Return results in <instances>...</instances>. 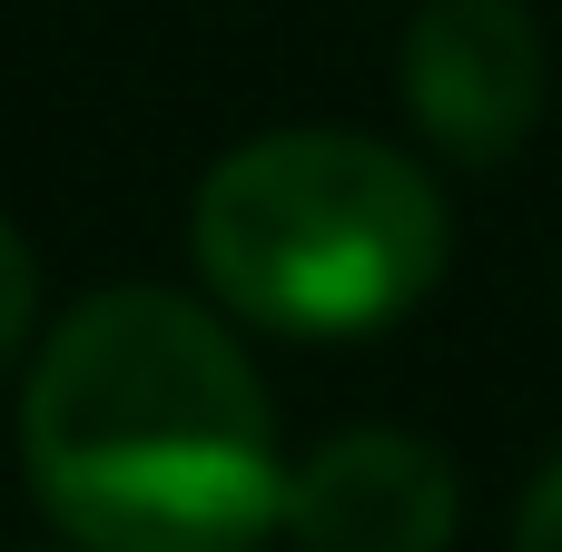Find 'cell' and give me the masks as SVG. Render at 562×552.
Returning a JSON list of instances; mask_svg holds the SVG:
<instances>
[{
  "mask_svg": "<svg viewBox=\"0 0 562 552\" xmlns=\"http://www.w3.org/2000/svg\"><path fill=\"white\" fill-rule=\"evenodd\" d=\"M20 464L79 552H247L286 504L267 385L178 286H99L30 346Z\"/></svg>",
  "mask_w": 562,
  "mask_h": 552,
  "instance_id": "6da1fadb",
  "label": "cell"
},
{
  "mask_svg": "<svg viewBox=\"0 0 562 552\" xmlns=\"http://www.w3.org/2000/svg\"><path fill=\"white\" fill-rule=\"evenodd\" d=\"M198 277L267 336H385L454 257L445 188L366 128L237 138L188 198Z\"/></svg>",
  "mask_w": 562,
  "mask_h": 552,
  "instance_id": "7a4b0ae2",
  "label": "cell"
},
{
  "mask_svg": "<svg viewBox=\"0 0 562 552\" xmlns=\"http://www.w3.org/2000/svg\"><path fill=\"white\" fill-rule=\"evenodd\" d=\"M40 346V257H30V237L0 217V385H10V365Z\"/></svg>",
  "mask_w": 562,
  "mask_h": 552,
  "instance_id": "5b68a950",
  "label": "cell"
},
{
  "mask_svg": "<svg viewBox=\"0 0 562 552\" xmlns=\"http://www.w3.org/2000/svg\"><path fill=\"white\" fill-rule=\"evenodd\" d=\"M514 552H562V454L524 484V504H514Z\"/></svg>",
  "mask_w": 562,
  "mask_h": 552,
  "instance_id": "8992f818",
  "label": "cell"
},
{
  "mask_svg": "<svg viewBox=\"0 0 562 552\" xmlns=\"http://www.w3.org/2000/svg\"><path fill=\"white\" fill-rule=\"evenodd\" d=\"M395 89L435 158L504 168V158H524V138L543 128V99H553L543 20L524 0H425L395 40Z\"/></svg>",
  "mask_w": 562,
  "mask_h": 552,
  "instance_id": "3957f363",
  "label": "cell"
},
{
  "mask_svg": "<svg viewBox=\"0 0 562 552\" xmlns=\"http://www.w3.org/2000/svg\"><path fill=\"white\" fill-rule=\"evenodd\" d=\"M277 533L296 552H454V533H464L454 454L405 425L326 435L316 454L286 464Z\"/></svg>",
  "mask_w": 562,
  "mask_h": 552,
  "instance_id": "277c9868",
  "label": "cell"
}]
</instances>
